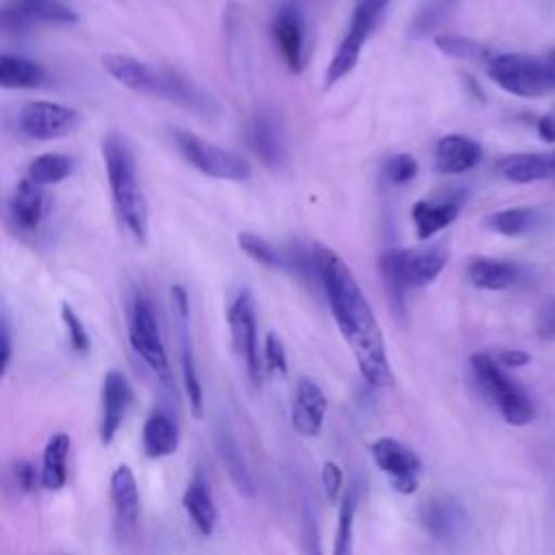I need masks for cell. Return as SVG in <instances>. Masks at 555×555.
<instances>
[{
    "mask_svg": "<svg viewBox=\"0 0 555 555\" xmlns=\"http://www.w3.org/2000/svg\"><path fill=\"white\" fill-rule=\"evenodd\" d=\"M317 280L327 297L332 317L351 347L362 379L373 388L392 384V369L386 351L384 332L377 317L362 293L349 264L330 247L312 245Z\"/></svg>",
    "mask_w": 555,
    "mask_h": 555,
    "instance_id": "obj_1",
    "label": "cell"
},
{
    "mask_svg": "<svg viewBox=\"0 0 555 555\" xmlns=\"http://www.w3.org/2000/svg\"><path fill=\"white\" fill-rule=\"evenodd\" d=\"M102 67L113 80L134 93L167 100L202 117H212L219 113L217 102L178 69L150 65L137 56L119 52H106L102 56Z\"/></svg>",
    "mask_w": 555,
    "mask_h": 555,
    "instance_id": "obj_2",
    "label": "cell"
},
{
    "mask_svg": "<svg viewBox=\"0 0 555 555\" xmlns=\"http://www.w3.org/2000/svg\"><path fill=\"white\" fill-rule=\"evenodd\" d=\"M102 158L106 167L108 189L121 225L137 243L147 241V202L139 184L137 163L130 145L117 132L102 139Z\"/></svg>",
    "mask_w": 555,
    "mask_h": 555,
    "instance_id": "obj_3",
    "label": "cell"
},
{
    "mask_svg": "<svg viewBox=\"0 0 555 555\" xmlns=\"http://www.w3.org/2000/svg\"><path fill=\"white\" fill-rule=\"evenodd\" d=\"M444 245L423 249H388L379 258V275L395 317H405V295L412 288L429 286L447 267Z\"/></svg>",
    "mask_w": 555,
    "mask_h": 555,
    "instance_id": "obj_4",
    "label": "cell"
},
{
    "mask_svg": "<svg viewBox=\"0 0 555 555\" xmlns=\"http://www.w3.org/2000/svg\"><path fill=\"white\" fill-rule=\"evenodd\" d=\"M470 371L481 388V392L490 399V403L501 412L503 421L516 427H522L533 421L535 408L525 388L505 373V369L490 353H473Z\"/></svg>",
    "mask_w": 555,
    "mask_h": 555,
    "instance_id": "obj_5",
    "label": "cell"
},
{
    "mask_svg": "<svg viewBox=\"0 0 555 555\" xmlns=\"http://www.w3.org/2000/svg\"><path fill=\"white\" fill-rule=\"evenodd\" d=\"M390 2L392 0H356L353 2L349 28L345 30L334 56L330 59V63L325 67L323 89L334 87L336 82H340L356 69L362 48L366 46L369 37L377 28V24Z\"/></svg>",
    "mask_w": 555,
    "mask_h": 555,
    "instance_id": "obj_6",
    "label": "cell"
},
{
    "mask_svg": "<svg viewBox=\"0 0 555 555\" xmlns=\"http://www.w3.org/2000/svg\"><path fill=\"white\" fill-rule=\"evenodd\" d=\"M486 72L494 85L518 98H538L555 87L548 63L531 54H494L486 63Z\"/></svg>",
    "mask_w": 555,
    "mask_h": 555,
    "instance_id": "obj_7",
    "label": "cell"
},
{
    "mask_svg": "<svg viewBox=\"0 0 555 555\" xmlns=\"http://www.w3.org/2000/svg\"><path fill=\"white\" fill-rule=\"evenodd\" d=\"M173 141H176L180 154L184 156V160L208 178L243 182L251 176V167L241 154L219 147L189 130L178 128L173 132Z\"/></svg>",
    "mask_w": 555,
    "mask_h": 555,
    "instance_id": "obj_8",
    "label": "cell"
},
{
    "mask_svg": "<svg viewBox=\"0 0 555 555\" xmlns=\"http://www.w3.org/2000/svg\"><path fill=\"white\" fill-rule=\"evenodd\" d=\"M128 340L139 358L154 371V375L163 384H171V369L169 358L160 338L158 321L152 308V301L137 293L130 304V321H128Z\"/></svg>",
    "mask_w": 555,
    "mask_h": 555,
    "instance_id": "obj_9",
    "label": "cell"
},
{
    "mask_svg": "<svg viewBox=\"0 0 555 555\" xmlns=\"http://www.w3.org/2000/svg\"><path fill=\"white\" fill-rule=\"evenodd\" d=\"M76 9L67 0H2L0 24L4 33L22 35L35 26H72Z\"/></svg>",
    "mask_w": 555,
    "mask_h": 555,
    "instance_id": "obj_10",
    "label": "cell"
},
{
    "mask_svg": "<svg viewBox=\"0 0 555 555\" xmlns=\"http://www.w3.org/2000/svg\"><path fill=\"white\" fill-rule=\"evenodd\" d=\"M80 124L78 111L48 102V100H35L26 102L17 113V126L22 134L35 141H56L67 134H72Z\"/></svg>",
    "mask_w": 555,
    "mask_h": 555,
    "instance_id": "obj_11",
    "label": "cell"
},
{
    "mask_svg": "<svg viewBox=\"0 0 555 555\" xmlns=\"http://www.w3.org/2000/svg\"><path fill=\"white\" fill-rule=\"evenodd\" d=\"M371 455L375 466L388 477L390 486L401 494H412L418 488L421 457L405 442L382 436L371 444Z\"/></svg>",
    "mask_w": 555,
    "mask_h": 555,
    "instance_id": "obj_12",
    "label": "cell"
},
{
    "mask_svg": "<svg viewBox=\"0 0 555 555\" xmlns=\"http://www.w3.org/2000/svg\"><path fill=\"white\" fill-rule=\"evenodd\" d=\"M228 327L236 353L243 358L247 373L254 382H260V349L254 297L247 288L238 291L228 306Z\"/></svg>",
    "mask_w": 555,
    "mask_h": 555,
    "instance_id": "obj_13",
    "label": "cell"
},
{
    "mask_svg": "<svg viewBox=\"0 0 555 555\" xmlns=\"http://www.w3.org/2000/svg\"><path fill=\"white\" fill-rule=\"evenodd\" d=\"M171 308H173L176 332H178V343H180V369H182L184 392H186L193 416L202 418L204 416V392H202V382H199V375H197L193 343H191L189 297H186V291L178 284L171 288Z\"/></svg>",
    "mask_w": 555,
    "mask_h": 555,
    "instance_id": "obj_14",
    "label": "cell"
},
{
    "mask_svg": "<svg viewBox=\"0 0 555 555\" xmlns=\"http://www.w3.org/2000/svg\"><path fill=\"white\" fill-rule=\"evenodd\" d=\"M273 43L293 74L304 72V46H306V22L297 4L284 2L271 20Z\"/></svg>",
    "mask_w": 555,
    "mask_h": 555,
    "instance_id": "obj_15",
    "label": "cell"
},
{
    "mask_svg": "<svg viewBox=\"0 0 555 555\" xmlns=\"http://www.w3.org/2000/svg\"><path fill=\"white\" fill-rule=\"evenodd\" d=\"M418 520L423 529L442 544H455L468 529V514L451 496H436L418 507Z\"/></svg>",
    "mask_w": 555,
    "mask_h": 555,
    "instance_id": "obj_16",
    "label": "cell"
},
{
    "mask_svg": "<svg viewBox=\"0 0 555 555\" xmlns=\"http://www.w3.org/2000/svg\"><path fill=\"white\" fill-rule=\"evenodd\" d=\"M50 210L48 193L43 186L35 184L33 180L24 178L15 184L9 202H7V215L15 232L20 234H35L41 223L46 221Z\"/></svg>",
    "mask_w": 555,
    "mask_h": 555,
    "instance_id": "obj_17",
    "label": "cell"
},
{
    "mask_svg": "<svg viewBox=\"0 0 555 555\" xmlns=\"http://www.w3.org/2000/svg\"><path fill=\"white\" fill-rule=\"evenodd\" d=\"M134 392L128 377L121 371H108L102 379V416H100V440L102 444H111L117 436L130 405Z\"/></svg>",
    "mask_w": 555,
    "mask_h": 555,
    "instance_id": "obj_18",
    "label": "cell"
},
{
    "mask_svg": "<svg viewBox=\"0 0 555 555\" xmlns=\"http://www.w3.org/2000/svg\"><path fill=\"white\" fill-rule=\"evenodd\" d=\"M247 143L251 152L267 165L280 167L286 158V143L282 121L271 108H258L247 126Z\"/></svg>",
    "mask_w": 555,
    "mask_h": 555,
    "instance_id": "obj_19",
    "label": "cell"
},
{
    "mask_svg": "<svg viewBox=\"0 0 555 555\" xmlns=\"http://www.w3.org/2000/svg\"><path fill=\"white\" fill-rule=\"evenodd\" d=\"M327 414V399L321 386L308 377H299L291 405V423L297 434L310 438L323 427Z\"/></svg>",
    "mask_w": 555,
    "mask_h": 555,
    "instance_id": "obj_20",
    "label": "cell"
},
{
    "mask_svg": "<svg viewBox=\"0 0 555 555\" xmlns=\"http://www.w3.org/2000/svg\"><path fill=\"white\" fill-rule=\"evenodd\" d=\"M464 193L453 191L440 199H418L412 206V221L421 241H427L436 232L451 225L462 208Z\"/></svg>",
    "mask_w": 555,
    "mask_h": 555,
    "instance_id": "obj_21",
    "label": "cell"
},
{
    "mask_svg": "<svg viewBox=\"0 0 555 555\" xmlns=\"http://www.w3.org/2000/svg\"><path fill=\"white\" fill-rule=\"evenodd\" d=\"M481 160V147L477 141L464 134H447L436 143L434 167L438 173L455 176L473 169Z\"/></svg>",
    "mask_w": 555,
    "mask_h": 555,
    "instance_id": "obj_22",
    "label": "cell"
},
{
    "mask_svg": "<svg viewBox=\"0 0 555 555\" xmlns=\"http://www.w3.org/2000/svg\"><path fill=\"white\" fill-rule=\"evenodd\" d=\"M182 507H184L186 516L191 518V522L195 525V529L202 535L210 538L217 527V507H215L210 486L202 473H195L191 477V481L182 494Z\"/></svg>",
    "mask_w": 555,
    "mask_h": 555,
    "instance_id": "obj_23",
    "label": "cell"
},
{
    "mask_svg": "<svg viewBox=\"0 0 555 555\" xmlns=\"http://www.w3.org/2000/svg\"><path fill=\"white\" fill-rule=\"evenodd\" d=\"M50 82L48 69L20 54L4 52L0 56V87L2 89H39Z\"/></svg>",
    "mask_w": 555,
    "mask_h": 555,
    "instance_id": "obj_24",
    "label": "cell"
},
{
    "mask_svg": "<svg viewBox=\"0 0 555 555\" xmlns=\"http://www.w3.org/2000/svg\"><path fill=\"white\" fill-rule=\"evenodd\" d=\"M141 444H143V453L150 460H160V457L173 455L180 444V434H178L176 423L160 410L152 412L143 423Z\"/></svg>",
    "mask_w": 555,
    "mask_h": 555,
    "instance_id": "obj_25",
    "label": "cell"
},
{
    "mask_svg": "<svg viewBox=\"0 0 555 555\" xmlns=\"http://www.w3.org/2000/svg\"><path fill=\"white\" fill-rule=\"evenodd\" d=\"M466 275H468L470 284L481 291H505L518 282L520 269L507 260L479 256V258L470 260Z\"/></svg>",
    "mask_w": 555,
    "mask_h": 555,
    "instance_id": "obj_26",
    "label": "cell"
},
{
    "mask_svg": "<svg viewBox=\"0 0 555 555\" xmlns=\"http://www.w3.org/2000/svg\"><path fill=\"white\" fill-rule=\"evenodd\" d=\"M496 171L501 178L516 182V184H529L544 180L553 176V156L522 152V154H509L503 156L496 165Z\"/></svg>",
    "mask_w": 555,
    "mask_h": 555,
    "instance_id": "obj_27",
    "label": "cell"
},
{
    "mask_svg": "<svg viewBox=\"0 0 555 555\" xmlns=\"http://www.w3.org/2000/svg\"><path fill=\"white\" fill-rule=\"evenodd\" d=\"M215 442H217V453L234 483V488L243 494V496H254L256 492V483L251 477V470L245 462V455L236 442V438L228 431V429H217L215 434Z\"/></svg>",
    "mask_w": 555,
    "mask_h": 555,
    "instance_id": "obj_28",
    "label": "cell"
},
{
    "mask_svg": "<svg viewBox=\"0 0 555 555\" xmlns=\"http://www.w3.org/2000/svg\"><path fill=\"white\" fill-rule=\"evenodd\" d=\"M108 494H111V503L115 507L117 518L128 525H134L141 512V496H139L134 473L130 470L128 464H121L113 470Z\"/></svg>",
    "mask_w": 555,
    "mask_h": 555,
    "instance_id": "obj_29",
    "label": "cell"
},
{
    "mask_svg": "<svg viewBox=\"0 0 555 555\" xmlns=\"http://www.w3.org/2000/svg\"><path fill=\"white\" fill-rule=\"evenodd\" d=\"M69 436L65 431H56L43 447L41 457V486L46 490H61L67 483V455H69Z\"/></svg>",
    "mask_w": 555,
    "mask_h": 555,
    "instance_id": "obj_30",
    "label": "cell"
},
{
    "mask_svg": "<svg viewBox=\"0 0 555 555\" xmlns=\"http://www.w3.org/2000/svg\"><path fill=\"white\" fill-rule=\"evenodd\" d=\"M540 223V212L529 206L505 208L486 219V225L503 236H525L533 232Z\"/></svg>",
    "mask_w": 555,
    "mask_h": 555,
    "instance_id": "obj_31",
    "label": "cell"
},
{
    "mask_svg": "<svg viewBox=\"0 0 555 555\" xmlns=\"http://www.w3.org/2000/svg\"><path fill=\"white\" fill-rule=\"evenodd\" d=\"M72 171H74L72 156L59 154V152H46L30 160V165L26 169V178L39 186H48V184H56V182L65 180Z\"/></svg>",
    "mask_w": 555,
    "mask_h": 555,
    "instance_id": "obj_32",
    "label": "cell"
},
{
    "mask_svg": "<svg viewBox=\"0 0 555 555\" xmlns=\"http://www.w3.org/2000/svg\"><path fill=\"white\" fill-rule=\"evenodd\" d=\"M236 243H238L241 251L245 256H249L251 260H256L258 264H264L269 269H291L288 254L275 249L269 241H264L262 236H258L254 232H238Z\"/></svg>",
    "mask_w": 555,
    "mask_h": 555,
    "instance_id": "obj_33",
    "label": "cell"
},
{
    "mask_svg": "<svg viewBox=\"0 0 555 555\" xmlns=\"http://www.w3.org/2000/svg\"><path fill=\"white\" fill-rule=\"evenodd\" d=\"M358 499L353 490H347L338 503V522L334 538V555H353V518Z\"/></svg>",
    "mask_w": 555,
    "mask_h": 555,
    "instance_id": "obj_34",
    "label": "cell"
},
{
    "mask_svg": "<svg viewBox=\"0 0 555 555\" xmlns=\"http://www.w3.org/2000/svg\"><path fill=\"white\" fill-rule=\"evenodd\" d=\"M436 48L453 59H470V61H490L494 54L490 50L473 39L457 37V35H438Z\"/></svg>",
    "mask_w": 555,
    "mask_h": 555,
    "instance_id": "obj_35",
    "label": "cell"
},
{
    "mask_svg": "<svg viewBox=\"0 0 555 555\" xmlns=\"http://www.w3.org/2000/svg\"><path fill=\"white\" fill-rule=\"evenodd\" d=\"M61 321L65 325L72 349L80 356H87L89 349H91V338H89V332H87L85 323L80 321V317L76 314V310L69 304L61 306Z\"/></svg>",
    "mask_w": 555,
    "mask_h": 555,
    "instance_id": "obj_36",
    "label": "cell"
},
{
    "mask_svg": "<svg viewBox=\"0 0 555 555\" xmlns=\"http://www.w3.org/2000/svg\"><path fill=\"white\" fill-rule=\"evenodd\" d=\"M416 173H418V163L412 154H392L384 163V178L395 186L408 184L410 180H414Z\"/></svg>",
    "mask_w": 555,
    "mask_h": 555,
    "instance_id": "obj_37",
    "label": "cell"
},
{
    "mask_svg": "<svg viewBox=\"0 0 555 555\" xmlns=\"http://www.w3.org/2000/svg\"><path fill=\"white\" fill-rule=\"evenodd\" d=\"M262 353H264V364L271 373L275 375H286L288 373V358H286V349H284V343L278 334L269 332L264 336V347H262Z\"/></svg>",
    "mask_w": 555,
    "mask_h": 555,
    "instance_id": "obj_38",
    "label": "cell"
},
{
    "mask_svg": "<svg viewBox=\"0 0 555 555\" xmlns=\"http://www.w3.org/2000/svg\"><path fill=\"white\" fill-rule=\"evenodd\" d=\"M301 553L304 555H323L319 527H317L314 514L308 507H304V514H301Z\"/></svg>",
    "mask_w": 555,
    "mask_h": 555,
    "instance_id": "obj_39",
    "label": "cell"
},
{
    "mask_svg": "<svg viewBox=\"0 0 555 555\" xmlns=\"http://www.w3.org/2000/svg\"><path fill=\"white\" fill-rule=\"evenodd\" d=\"M321 483L325 490V496L330 503H340L345 490H343V470L336 462H325L321 470Z\"/></svg>",
    "mask_w": 555,
    "mask_h": 555,
    "instance_id": "obj_40",
    "label": "cell"
},
{
    "mask_svg": "<svg viewBox=\"0 0 555 555\" xmlns=\"http://www.w3.org/2000/svg\"><path fill=\"white\" fill-rule=\"evenodd\" d=\"M535 332L542 340H555V297L542 304L535 321Z\"/></svg>",
    "mask_w": 555,
    "mask_h": 555,
    "instance_id": "obj_41",
    "label": "cell"
},
{
    "mask_svg": "<svg viewBox=\"0 0 555 555\" xmlns=\"http://www.w3.org/2000/svg\"><path fill=\"white\" fill-rule=\"evenodd\" d=\"M13 473H15V479H17L22 490H33L37 481L41 483V475H37L35 466L28 460H17Z\"/></svg>",
    "mask_w": 555,
    "mask_h": 555,
    "instance_id": "obj_42",
    "label": "cell"
},
{
    "mask_svg": "<svg viewBox=\"0 0 555 555\" xmlns=\"http://www.w3.org/2000/svg\"><path fill=\"white\" fill-rule=\"evenodd\" d=\"M496 358V362L505 369H518V366H525L529 360H531V356L527 353V351H520V349H505V351H501V353H496L494 356Z\"/></svg>",
    "mask_w": 555,
    "mask_h": 555,
    "instance_id": "obj_43",
    "label": "cell"
},
{
    "mask_svg": "<svg viewBox=\"0 0 555 555\" xmlns=\"http://www.w3.org/2000/svg\"><path fill=\"white\" fill-rule=\"evenodd\" d=\"M11 351H13V345H11V325H9V317L7 312L2 314V353H0V364H2V373L7 371L9 362H11Z\"/></svg>",
    "mask_w": 555,
    "mask_h": 555,
    "instance_id": "obj_44",
    "label": "cell"
},
{
    "mask_svg": "<svg viewBox=\"0 0 555 555\" xmlns=\"http://www.w3.org/2000/svg\"><path fill=\"white\" fill-rule=\"evenodd\" d=\"M538 134L546 143H555V106L540 117L538 121Z\"/></svg>",
    "mask_w": 555,
    "mask_h": 555,
    "instance_id": "obj_45",
    "label": "cell"
},
{
    "mask_svg": "<svg viewBox=\"0 0 555 555\" xmlns=\"http://www.w3.org/2000/svg\"><path fill=\"white\" fill-rule=\"evenodd\" d=\"M546 63H548V67H551V72H553V78H555V48L548 52V59H546Z\"/></svg>",
    "mask_w": 555,
    "mask_h": 555,
    "instance_id": "obj_46",
    "label": "cell"
},
{
    "mask_svg": "<svg viewBox=\"0 0 555 555\" xmlns=\"http://www.w3.org/2000/svg\"><path fill=\"white\" fill-rule=\"evenodd\" d=\"M553 178H555V154H553Z\"/></svg>",
    "mask_w": 555,
    "mask_h": 555,
    "instance_id": "obj_47",
    "label": "cell"
}]
</instances>
